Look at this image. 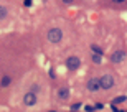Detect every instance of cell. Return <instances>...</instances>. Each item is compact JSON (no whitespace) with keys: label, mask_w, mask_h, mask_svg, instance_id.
Listing matches in <instances>:
<instances>
[{"label":"cell","mask_w":127,"mask_h":112,"mask_svg":"<svg viewBox=\"0 0 127 112\" xmlns=\"http://www.w3.org/2000/svg\"><path fill=\"white\" fill-rule=\"evenodd\" d=\"M79 66H81L79 56H68V58H66V68H68V69L76 71Z\"/></svg>","instance_id":"3957f363"},{"label":"cell","mask_w":127,"mask_h":112,"mask_svg":"<svg viewBox=\"0 0 127 112\" xmlns=\"http://www.w3.org/2000/svg\"><path fill=\"white\" fill-rule=\"evenodd\" d=\"M99 79V86H101V89H104V91H107V89H111L116 84V79H114L112 74H104L101 76V78H97Z\"/></svg>","instance_id":"7a4b0ae2"},{"label":"cell","mask_w":127,"mask_h":112,"mask_svg":"<svg viewBox=\"0 0 127 112\" xmlns=\"http://www.w3.org/2000/svg\"><path fill=\"white\" fill-rule=\"evenodd\" d=\"M50 112H55V111H50Z\"/></svg>","instance_id":"5bb4252c"},{"label":"cell","mask_w":127,"mask_h":112,"mask_svg":"<svg viewBox=\"0 0 127 112\" xmlns=\"http://www.w3.org/2000/svg\"><path fill=\"white\" fill-rule=\"evenodd\" d=\"M91 50H93V51H96V55H102V50H101V48L99 46H96V45H93V46H91Z\"/></svg>","instance_id":"8fae6325"},{"label":"cell","mask_w":127,"mask_h":112,"mask_svg":"<svg viewBox=\"0 0 127 112\" xmlns=\"http://www.w3.org/2000/svg\"><path fill=\"white\" fill-rule=\"evenodd\" d=\"M86 87H88V91H91V92H96V91H99V89H101V86H99V79H96V78H91V79L88 81V84H86Z\"/></svg>","instance_id":"5b68a950"},{"label":"cell","mask_w":127,"mask_h":112,"mask_svg":"<svg viewBox=\"0 0 127 112\" xmlns=\"http://www.w3.org/2000/svg\"><path fill=\"white\" fill-rule=\"evenodd\" d=\"M124 101H126V97H124V96H121V97H116V99H114V104H117V102H124Z\"/></svg>","instance_id":"7c38bea8"},{"label":"cell","mask_w":127,"mask_h":112,"mask_svg":"<svg viewBox=\"0 0 127 112\" xmlns=\"http://www.w3.org/2000/svg\"><path fill=\"white\" fill-rule=\"evenodd\" d=\"M91 58H93V61H94L96 64H99V63H101V59H102V58H101L99 55H96V53H94V55H91Z\"/></svg>","instance_id":"30bf717a"},{"label":"cell","mask_w":127,"mask_h":112,"mask_svg":"<svg viewBox=\"0 0 127 112\" xmlns=\"http://www.w3.org/2000/svg\"><path fill=\"white\" fill-rule=\"evenodd\" d=\"M94 109H96V107H91V106H89V107H86V111H88V112H93Z\"/></svg>","instance_id":"4fadbf2b"},{"label":"cell","mask_w":127,"mask_h":112,"mask_svg":"<svg viewBox=\"0 0 127 112\" xmlns=\"http://www.w3.org/2000/svg\"><path fill=\"white\" fill-rule=\"evenodd\" d=\"M46 38H48V41H50V43H60L63 40V30H61V28H56V27L50 28Z\"/></svg>","instance_id":"6da1fadb"},{"label":"cell","mask_w":127,"mask_h":112,"mask_svg":"<svg viewBox=\"0 0 127 112\" xmlns=\"http://www.w3.org/2000/svg\"><path fill=\"white\" fill-rule=\"evenodd\" d=\"M124 58H126V51H122V50L114 51L112 55H111V61H112V63H121Z\"/></svg>","instance_id":"8992f818"},{"label":"cell","mask_w":127,"mask_h":112,"mask_svg":"<svg viewBox=\"0 0 127 112\" xmlns=\"http://www.w3.org/2000/svg\"><path fill=\"white\" fill-rule=\"evenodd\" d=\"M58 97L61 99V101H66V99L69 97V89L68 87H61L58 91Z\"/></svg>","instance_id":"52a82bcc"},{"label":"cell","mask_w":127,"mask_h":112,"mask_svg":"<svg viewBox=\"0 0 127 112\" xmlns=\"http://www.w3.org/2000/svg\"><path fill=\"white\" fill-rule=\"evenodd\" d=\"M7 15H8V8L5 5H0V20L7 18Z\"/></svg>","instance_id":"9c48e42d"},{"label":"cell","mask_w":127,"mask_h":112,"mask_svg":"<svg viewBox=\"0 0 127 112\" xmlns=\"http://www.w3.org/2000/svg\"><path fill=\"white\" fill-rule=\"evenodd\" d=\"M10 84H12V78H10V76H3L2 81H0V86H2V87H7Z\"/></svg>","instance_id":"ba28073f"},{"label":"cell","mask_w":127,"mask_h":112,"mask_svg":"<svg viewBox=\"0 0 127 112\" xmlns=\"http://www.w3.org/2000/svg\"><path fill=\"white\" fill-rule=\"evenodd\" d=\"M36 102H38V97H36V94L33 92V91H30V92H27L23 96V104L27 106V107H32V106H35Z\"/></svg>","instance_id":"277c9868"}]
</instances>
